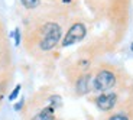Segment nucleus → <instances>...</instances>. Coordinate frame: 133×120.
Returning <instances> with one entry per match:
<instances>
[{"mask_svg": "<svg viewBox=\"0 0 133 120\" xmlns=\"http://www.w3.org/2000/svg\"><path fill=\"white\" fill-rule=\"evenodd\" d=\"M62 30L61 26L55 22H46L41 28V39H39V48L42 51H51L57 46L61 41Z\"/></svg>", "mask_w": 133, "mask_h": 120, "instance_id": "f257e3e1", "label": "nucleus"}, {"mask_svg": "<svg viewBox=\"0 0 133 120\" xmlns=\"http://www.w3.org/2000/svg\"><path fill=\"white\" fill-rule=\"evenodd\" d=\"M116 85V74L110 70H101L93 78V90L98 93H107Z\"/></svg>", "mask_w": 133, "mask_h": 120, "instance_id": "f03ea898", "label": "nucleus"}, {"mask_svg": "<svg viewBox=\"0 0 133 120\" xmlns=\"http://www.w3.org/2000/svg\"><path fill=\"white\" fill-rule=\"evenodd\" d=\"M87 35V28L84 23H81V22H77V23H74L72 26L68 29V32L65 34V36H64L62 39V45L64 48L65 46H71V45H74V43H78L81 42V41L85 38Z\"/></svg>", "mask_w": 133, "mask_h": 120, "instance_id": "7ed1b4c3", "label": "nucleus"}, {"mask_svg": "<svg viewBox=\"0 0 133 120\" xmlns=\"http://www.w3.org/2000/svg\"><path fill=\"white\" fill-rule=\"evenodd\" d=\"M94 101H96V106L101 111H110V110H113L114 106L117 104V94L111 93V91L101 93Z\"/></svg>", "mask_w": 133, "mask_h": 120, "instance_id": "20e7f679", "label": "nucleus"}, {"mask_svg": "<svg viewBox=\"0 0 133 120\" xmlns=\"http://www.w3.org/2000/svg\"><path fill=\"white\" fill-rule=\"evenodd\" d=\"M75 90L80 96L90 93L93 90V77H91L90 74H84V75L78 77L77 78V83H75Z\"/></svg>", "mask_w": 133, "mask_h": 120, "instance_id": "39448f33", "label": "nucleus"}, {"mask_svg": "<svg viewBox=\"0 0 133 120\" xmlns=\"http://www.w3.org/2000/svg\"><path fill=\"white\" fill-rule=\"evenodd\" d=\"M30 120H55V109L48 104L46 107H43L39 113H36Z\"/></svg>", "mask_w": 133, "mask_h": 120, "instance_id": "423d86ee", "label": "nucleus"}, {"mask_svg": "<svg viewBox=\"0 0 133 120\" xmlns=\"http://www.w3.org/2000/svg\"><path fill=\"white\" fill-rule=\"evenodd\" d=\"M20 3H22V6L25 7V9H36L38 6H39L41 0H20Z\"/></svg>", "mask_w": 133, "mask_h": 120, "instance_id": "0eeeda50", "label": "nucleus"}, {"mask_svg": "<svg viewBox=\"0 0 133 120\" xmlns=\"http://www.w3.org/2000/svg\"><path fill=\"white\" fill-rule=\"evenodd\" d=\"M107 120H130V117L127 116L124 111H119V113H114L109 117Z\"/></svg>", "mask_w": 133, "mask_h": 120, "instance_id": "6e6552de", "label": "nucleus"}, {"mask_svg": "<svg viewBox=\"0 0 133 120\" xmlns=\"http://www.w3.org/2000/svg\"><path fill=\"white\" fill-rule=\"evenodd\" d=\"M61 101H62V98L59 96H51L49 97V106H52L54 109H57L58 106H61Z\"/></svg>", "mask_w": 133, "mask_h": 120, "instance_id": "1a4fd4ad", "label": "nucleus"}, {"mask_svg": "<svg viewBox=\"0 0 133 120\" xmlns=\"http://www.w3.org/2000/svg\"><path fill=\"white\" fill-rule=\"evenodd\" d=\"M20 88H22V85H20V84H17V85L15 87V90L12 91V94L9 96V100H10V101H13L15 98H16V97L19 96V93H20Z\"/></svg>", "mask_w": 133, "mask_h": 120, "instance_id": "9d476101", "label": "nucleus"}, {"mask_svg": "<svg viewBox=\"0 0 133 120\" xmlns=\"http://www.w3.org/2000/svg\"><path fill=\"white\" fill-rule=\"evenodd\" d=\"M13 38H15V43L19 45V43H20V30L19 29H15L13 30Z\"/></svg>", "mask_w": 133, "mask_h": 120, "instance_id": "9b49d317", "label": "nucleus"}, {"mask_svg": "<svg viewBox=\"0 0 133 120\" xmlns=\"http://www.w3.org/2000/svg\"><path fill=\"white\" fill-rule=\"evenodd\" d=\"M23 104H25V101H23V100H22V101H19L17 104H15V110H16V111H19L20 109L23 107Z\"/></svg>", "mask_w": 133, "mask_h": 120, "instance_id": "f8f14e48", "label": "nucleus"}, {"mask_svg": "<svg viewBox=\"0 0 133 120\" xmlns=\"http://www.w3.org/2000/svg\"><path fill=\"white\" fill-rule=\"evenodd\" d=\"M130 49H132V51H133V43H132V46H130Z\"/></svg>", "mask_w": 133, "mask_h": 120, "instance_id": "ddd939ff", "label": "nucleus"}]
</instances>
